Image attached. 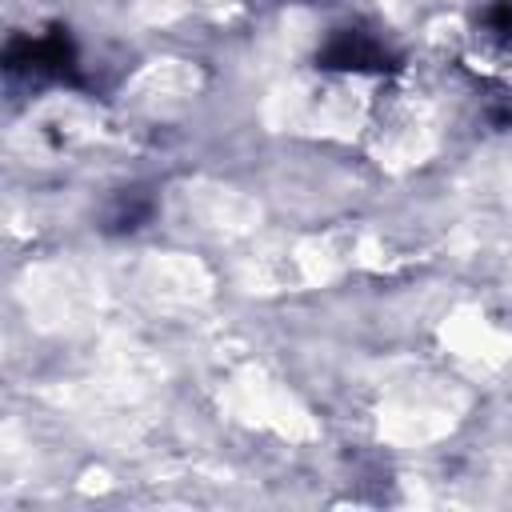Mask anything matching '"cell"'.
Returning a JSON list of instances; mask_svg holds the SVG:
<instances>
[{"label": "cell", "mask_w": 512, "mask_h": 512, "mask_svg": "<svg viewBox=\"0 0 512 512\" xmlns=\"http://www.w3.org/2000/svg\"><path fill=\"white\" fill-rule=\"evenodd\" d=\"M4 68L12 80H28V84H68V88L84 84L80 56L64 24H52L36 36L16 32L4 48Z\"/></svg>", "instance_id": "cell-1"}, {"label": "cell", "mask_w": 512, "mask_h": 512, "mask_svg": "<svg viewBox=\"0 0 512 512\" xmlns=\"http://www.w3.org/2000/svg\"><path fill=\"white\" fill-rule=\"evenodd\" d=\"M316 68L324 72H396L400 56L368 28L344 24L332 28L328 40L316 48Z\"/></svg>", "instance_id": "cell-2"}]
</instances>
